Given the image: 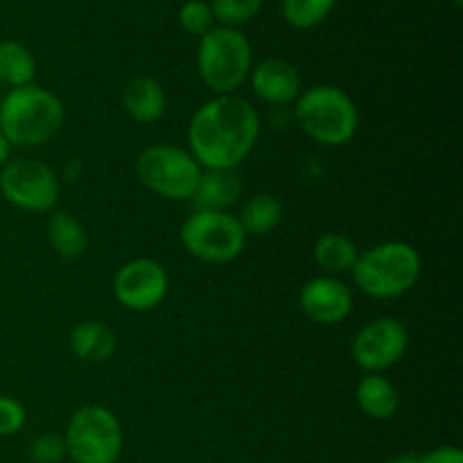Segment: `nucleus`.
Returning a JSON list of instances; mask_svg holds the SVG:
<instances>
[{
    "mask_svg": "<svg viewBox=\"0 0 463 463\" xmlns=\"http://www.w3.org/2000/svg\"><path fill=\"white\" fill-rule=\"evenodd\" d=\"M260 136L256 109L235 95H217L194 111L188 145L202 170H235L247 161Z\"/></svg>",
    "mask_w": 463,
    "mask_h": 463,
    "instance_id": "1",
    "label": "nucleus"
},
{
    "mask_svg": "<svg viewBox=\"0 0 463 463\" xmlns=\"http://www.w3.org/2000/svg\"><path fill=\"white\" fill-rule=\"evenodd\" d=\"M66 109L61 99L36 84L12 89L0 102V134L12 147H39L61 131Z\"/></svg>",
    "mask_w": 463,
    "mask_h": 463,
    "instance_id": "2",
    "label": "nucleus"
},
{
    "mask_svg": "<svg viewBox=\"0 0 463 463\" xmlns=\"http://www.w3.org/2000/svg\"><path fill=\"white\" fill-rule=\"evenodd\" d=\"M294 116L303 134L326 147L351 143L360 125L355 102L342 89L330 84L301 90L294 102Z\"/></svg>",
    "mask_w": 463,
    "mask_h": 463,
    "instance_id": "3",
    "label": "nucleus"
},
{
    "mask_svg": "<svg viewBox=\"0 0 463 463\" xmlns=\"http://www.w3.org/2000/svg\"><path fill=\"white\" fill-rule=\"evenodd\" d=\"M420 276V256L407 242H383L357 256L355 285L373 298H398L410 292Z\"/></svg>",
    "mask_w": 463,
    "mask_h": 463,
    "instance_id": "4",
    "label": "nucleus"
},
{
    "mask_svg": "<svg viewBox=\"0 0 463 463\" xmlns=\"http://www.w3.org/2000/svg\"><path fill=\"white\" fill-rule=\"evenodd\" d=\"M197 68L202 81L213 93L233 95L251 75V43L235 27L215 25L199 41Z\"/></svg>",
    "mask_w": 463,
    "mask_h": 463,
    "instance_id": "5",
    "label": "nucleus"
},
{
    "mask_svg": "<svg viewBox=\"0 0 463 463\" xmlns=\"http://www.w3.org/2000/svg\"><path fill=\"white\" fill-rule=\"evenodd\" d=\"M202 172L193 154L172 145H152L143 149L136 161L140 184L158 197L175 202L193 199Z\"/></svg>",
    "mask_w": 463,
    "mask_h": 463,
    "instance_id": "6",
    "label": "nucleus"
},
{
    "mask_svg": "<svg viewBox=\"0 0 463 463\" xmlns=\"http://www.w3.org/2000/svg\"><path fill=\"white\" fill-rule=\"evenodd\" d=\"M181 242L197 260L224 265L244 251L247 233L229 211H197L181 226Z\"/></svg>",
    "mask_w": 463,
    "mask_h": 463,
    "instance_id": "7",
    "label": "nucleus"
},
{
    "mask_svg": "<svg viewBox=\"0 0 463 463\" xmlns=\"http://www.w3.org/2000/svg\"><path fill=\"white\" fill-rule=\"evenodd\" d=\"M63 441L75 463H116L122 452L120 420L107 407L86 405L72 414Z\"/></svg>",
    "mask_w": 463,
    "mask_h": 463,
    "instance_id": "8",
    "label": "nucleus"
},
{
    "mask_svg": "<svg viewBox=\"0 0 463 463\" xmlns=\"http://www.w3.org/2000/svg\"><path fill=\"white\" fill-rule=\"evenodd\" d=\"M0 193L21 211L48 213L59 199V179L45 163L18 158L0 172Z\"/></svg>",
    "mask_w": 463,
    "mask_h": 463,
    "instance_id": "9",
    "label": "nucleus"
},
{
    "mask_svg": "<svg viewBox=\"0 0 463 463\" xmlns=\"http://www.w3.org/2000/svg\"><path fill=\"white\" fill-rule=\"evenodd\" d=\"M410 346V335L402 321L393 317H380L357 333L353 342V360L366 373H383L392 369Z\"/></svg>",
    "mask_w": 463,
    "mask_h": 463,
    "instance_id": "10",
    "label": "nucleus"
},
{
    "mask_svg": "<svg viewBox=\"0 0 463 463\" xmlns=\"http://www.w3.org/2000/svg\"><path fill=\"white\" fill-rule=\"evenodd\" d=\"M167 271L152 258H136L125 262L113 276V294L127 310L147 312L156 307L167 294Z\"/></svg>",
    "mask_w": 463,
    "mask_h": 463,
    "instance_id": "11",
    "label": "nucleus"
},
{
    "mask_svg": "<svg viewBox=\"0 0 463 463\" xmlns=\"http://www.w3.org/2000/svg\"><path fill=\"white\" fill-rule=\"evenodd\" d=\"M301 310L310 321L321 326L342 324L353 310V292L335 276H317L301 289Z\"/></svg>",
    "mask_w": 463,
    "mask_h": 463,
    "instance_id": "12",
    "label": "nucleus"
},
{
    "mask_svg": "<svg viewBox=\"0 0 463 463\" xmlns=\"http://www.w3.org/2000/svg\"><path fill=\"white\" fill-rule=\"evenodd\" d=\"M251 89L262 102L274 104V107H285V104L297 102L301 95L303 80L297 66L285 59H265L251 68Z\"/></svg>",
    "mask_w": 463,
    "mask_h": 463,
    "instance_id": "13",
    "label": "nucleus"
},
{
    "mask_svg": "<svg viewBox=\"0 0 463 463\" xmlns=\"http://www.w3.org/2000/svg\"><path fill=\"white\" fill-rule=\"evenodd\" d=\"M165 90L161 81L149 75L134 77L122 90V107L127 116L138 125H149L156 122L165 113Z\"/></svg>",
    "mask_w": 463,
    "mask_h": 463,
    "instance_id": "14",
    "label": "nucleus"
},
{
    "mask_svg": "<svg viewBox=\"0 0 463 463\" xmlns=\"http://www.w3.org/2000/svg\"><path fill=\"white\" fill-rule=\"evenodd\" d=\"M240 197H242V181L233 170L202 172L193 194L197 211H226Z\"/></svg>",
    "mask_w": 463,
    "mask_h": 463,
    "instance_id": "15",
    "label": "nucleus"
},
{
    "mask_svg": "<svg viewBox=\"0 0 463 463\" xmlns=\"http://www.w3.org/2000/svg\"><path fill=\"white\" fill-rule=\"evenodd\" d=\"M71 348L77 360L99 364L111 360L118 348V337L109 326L99 321H84L71 330Z\"/></svg>",
    "mask_w": 463,
    "mask_h": 463,
    "instance_id": "16",
    "label": "nucleus"
},
{
    "mask_svg": "<svg viewBox=\"0 0 463 463\" xmlns=\"http://www.w3.org/2000/svg\"><path fill=\"white\" fill-rule=\"evenodd\" d=\"M355 401L360 410L373 420L392 419L401 405L398 389L383 373H366L357 384Z\"/></svg>",
    "mask_w": 463,
    "mask_h": 463,
    "instance_id": "17",
    "label": "nucleus"
},
{
    "mask_svg": "<svg viewBox=\"0 0 463 463\" xmlns=\"http://www.w3.org/2000/svg\"><path fill=\"white\" fill-rule=\"evenodd\" d=\"M48 240L54 251L66 260H75L89 247V235L81 222L71 213L57 211L48 220Z\"/></svg>",
    "mask_w": 463,
    "mask_h": 463,
    "instance_id": "18",
    "label": "nucleus"
},
{
    "mask_svg": "<svg viewBox=\"0 0 463 463\" xmlns=\"http://www.w3.org/2000/svg\"><path fill=\"white\" fill-rule=\"evenodd\" d=\"M360 249L342 233H326L315 244V260L328 276L346 274L355 267Z\"/></svg>",
    "mask_w": 463,
    "mask_h": 463,
    "instance_id": "19",
    "label": "nucleus"
},
{
    "mask_svg": "<svg viewBox=\"0 0 463 463\" xmlns=\"http://www.w3.org/2000/svg\"><path fill=\"white\" fill-rule=\"evenodd\" d=\"M36 61L30 48L18 41H0V84L12 89L34 84Z\"/></svg>",
    "mask_w": 463,
    "mask_h": 463,
    "instance_id": "20",
    "label": "nucleus"
},
{
    "mask_svg": "<svg viewBox=\"0 0 463 463\" xmlns=\"http://www.w3.org/2000/svg\"><path fill=\"white\" fill-rule=\"evenodd\" d=\"M283 220V206L274 194H253L240 211L238 222L247 235H267Z\"/></svg>",
    "mask_w": 463,
    "mask_h": 463,
    "instance_id": "21",
    "label": "nucleus"
},
{
    "mask_svg": "<svg viewBox=\"0 0 463 463\" xmlns=\"http://www.w3.org/2000/svg\"><path fill=\"white\" fill-rule=\"evenodd\" d=\"M337 0H283V18L294 30H312L333 14Z\"/></svg>",
    "mask_w": 463,
    "mask_h": 463,
    "instance_id": "22",
    "label": "nucleus"
},
{
    "mask_svg": "<svg viewBox=\"0 0 463 463\" xmlns=\"http://www.w3.org/2000/svg\"><path fill=\"white\" fill-rule=\"evenodd\" d=\"M211 9L220 27H235L238 30L240 25H247L260 14L262 0H213Z\"/></svg>",
    "mask_w": 463,
    "mask_h": 463,
    "instance_id": "23",
    "label": "nucleus"
},
{
    "mask_svg": "<svg viewBox=\"0 0 463 463\" xmlns=\"http://www.w3.org/2000/svg\"><path fill=\"white\" fill-rule=\"evenodd\" d=\"M179 23L188 34H194L202 39L206 32L215 27V16L208 0H185L179 9Z\"/></svg>",
    "mask_w": 463,
    "mask_h": 463,
    "instance_id": "24",
    "label": "nucleus"
},
{
    "mask_svg": "<svg viewBox=\"0 0 463 463\" xmlns=\"http://www.w3.org/2000/svg\"><path fill=\"white\" fill-rule=\"evenodd\" d=\"M27 455L34 463H61L63 457L68 455L66 441H63V437L52 432L39 434L27 448Z\"/></svg>",
    "mask_w": 463,
    "mask_h": 463,
    "instance_id": "25",
    "label": "nucleus"
},
{
    "mask_svg": "<svg viewBox=\"0 0 463 463\" xmlns=\"http://www.w3.org/2000/svg\"><path fill=\"white\" fill-rule=\"evenodd\" d=\"M25 425V410L18 401L0 396V437H12Z\"/></svg>",
    "mask_w": 463,
    "mask_h": 463,
    "instance_id": "26",
    "label": "nucleus"
},
{
    "mask_svg": "<svg viewBox=\"0 0 463 463\" xmlns=\"http://www.w3.org/2000/svg\"><path fill=\"white\" fill-rule=\"evenodd\" d=\"M419 463H463V452L455 446H443L419 457Z\"/></svg>",
    "mask_w": 463,
    "mask_h": 463,
    "instance_id": "27",
    "label": "nucleus"
},
{
    "mask_svg": "<svg viewBox=\"0 0 463 463\" xmlns=\"http://www.w3.org/2000/svg\"><path fill=\"white\" fill-rule=\"evenodd\" d=\"M9 154H12V145H9V140L0 134V167H5L9 163Z\"/></svg>",
    "mask_w": 463,
    "mask_h": 463,
    "instance_id": "28",
    "label": "nucleus"
},
{
    "mask_svg": "<svg viewBox=\"0 0 463 463\" xmlns=\"http://www.w3.org/2000/svg\"><path fill=\"white\" fill-rule=\"evenodd\" d=\"M384 463H419V457L416 455H396L392 459H387Z\"/></svg>",
    "mask_w": 463,
    "mask_h": 463,
    "instance_id": "29",
    "label": "nucleus"
},
{
    "mask_svg": "<svg viewBox=\"0 0 463 463\" xmlns=\"http://www.w3.org/2000/svg\"><path fill=\"white\" fill-rule=\"evenodd\" d=\"M452 3H455V5H461V3H463V0H452Z\"/></svg>",
    "mask_w": 463,
    "mask_h": 463,
    "instance_id": "30",
    "label": "nucleus"
}]
</instances>
